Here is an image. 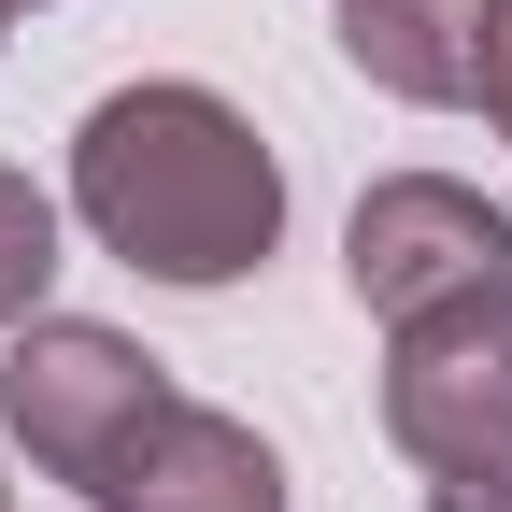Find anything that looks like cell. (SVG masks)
I'll return each mask as SVG.
<instances>
[{"label": "cell", "mask_w": 512, "mask_h": 512, "mask_svg": "<svg viewBox=\"0 0 512 512\" xmlns=\"http://www.w3.org/2000/svg\"><path fill=\"white\" fill-rule=\"evenodd\" d=\"M57 214H72L114 271L214 299V285H242V271H271V242H285V157L256 143V114H242L228 86L143 72V86L86 100V128H72V200H57Z\"/></svg>", "instance_id": "cell-1"}, {"label": "cell", "mask_w": 512, "mask_h": 512, "mask_svg": "<svg viewBox=\"0 0 512 512\" xmlns=\"http://www.w3.org/2000/svg\"><path fill=\"white\" fill-rule=\"evenodd\" d=\"M384 441L427 484L512 470V285L427 299V313L384 328Z\"/></svg>", "instance_id": "cell-2"}, {"label": "cell", "mask_w": 512, "mask_h": 512, "mask_svg": "<svg viewBox=\"0 0 512 512\" xmlns=\"http://www.w3.org/2000/svg\"><path fill=\"white\" fill-rule=\"evenodd\" d=\"M157 399H171V370L128 328H100V313H29V328H0V427H15V456L43 484H72V498H86V470Z\"/></svg>", "instance_id": "cell-3"}, {"label": "cell", "mask_w": 512, "mask_h": 512, "mask_svg": "<svg viewBox=\"0 0 512 512\" xmlns=\"http://www.w3.org/2000/svg\"><path fill=\"white\" fill-rule=\"evenodd\" d=\"M342 285L356 313H427V299H470V285H512V214L456 171H384L370 200L342 214Z\"/></svg>", "instance_id": "cell-4"}, {"label": "cell", "mask_w": 512, "mask_h": 512, "mask_svg": "<svg viewBox=\"0 0 512 512\" xmlns=\"http://www.w3.org/2000/svg\"><path fill=\"white\" fill-rule=\"evenodd\" d=\"M86 512H285V456L242 413H214V399L171 384V399L86 470Z\"/></svg>", "instance_id": "cell-5"}, {"label": "cell", "mask_w": 512, "mask_h": 512, "mask_svg": "<svg viewBox=\"0 0 512 512\" xmlns=\"http://www.w3.org/2000/svg\"><path fill=\"white\" fill-rule=\"evenodd\" d=\"M328 29H342V57H356L384 100H413V114H456L470 100L484 0H328Z\"/></svg>", "instance_id": "cell-6"}, {"label": "cell", "mask_w": 512, "mask_h": 512, "mask_svg": "<svg viewBox=\"0 0 512 512\" xmlns=\"http://www.w3.org/2000/svg\"><path fill=\"white\" fill-rule=\"evenodd\" d=\"M57 242H72V214L0 157V328H29V313L57 299Z\"/></svg>", "instance_id": "cell-7"}, {"label": "cell", "mask_w": 512, "mask_h": 512, "mask_svg": "<svg viewBox=\"0 0 512 512\" xmlns=\"http://www.w3.org/2000/svg\"><path fill=\"white\" fill-rule=\"evenodd\" d=\"M470 100H484V128L512 143V0H484V57H470Z\"/></svg>", "instance_id": "cell-8"}, {"label": "cell", "mask_w": 512, "mask_h": 512, "mask_svg": "<svg viewBox=\"0 0 512 512\" xmlns=\"http://www.w3.org/2000/svg\"><path fill=\"white\" fill-rule=\"evenodd\" d=\"M427 512H512V470H470V484H427Z\"/></svg>", "instance_id": "cell-9"}, {"label": "cell", "mask_w": 512, "mask_h": 512, "mask_svg": "<svg viewBox=\"0 0 512 512\" xmlns=\"http://www.w3.org/2000/svg\"><path fill=\"white\" fill-rule=\"evenodd\" d=\"M0 29H15V0H0Z\"/></svg>", "instance_id": "cell-10"}, {"label": "cell", "mask_w": 512, "mask_h": 512, "mask_svg": "<svg viewBox=\"0 0 512 512\" xmlns=\"http://www.w3.org/2000/svg\"><path fill=\"white\" fill-rule=\"evenodd\" d=\"M0 512H15V484H0Z\"/></svg>", "instance_id": "cell-11"}, {"label": "cell", "mask_w": 512, "mask_h": 512, "mask_svg": "<svg viewBox=\"0 0 512 512\" xmlns=\"http://www.w3.org/2000/svg\"><path fill=\"white\" fill-rule=\"evenodd\" d=\"M15 15H29V0H15Z\"/></svg>", "instance_id": "cell-12"}]
</instances>
